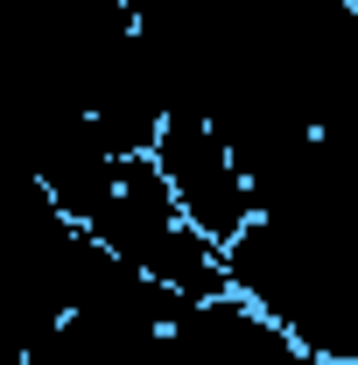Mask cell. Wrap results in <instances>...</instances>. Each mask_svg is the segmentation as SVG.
I'll use <instances>...</instances> for the list:
<instances>
[{"label": "cell", "instance_id": "6da1fadb", "mask_svg": "<svg viewBox=\"0 0 358 365\" xmlns=\"http://www.w3.org/2000/svg\"><path fill=\"white\" fill-rule=\"evenodd\" d=\"M225 288L323 365H358V211H253L225 239Z\"/></svg>", "mask_w": 358, "mask_h": 365}, {"label": "cell", "instance_id": "7a4b0ae2", "mask_svg": "<svg viewBox=\"0 0 358 365\" xmlns=\"http://www.w3.org/2000/svg\"><path fill=\"white\" fill-rule=\"evenodd\" d=\"M49 197H56V211L71 225H85L113 260L140 267L148 281L176 288L190 302L232 295L225 288V246H211L183 218V204H176V190L162 182L155 155H91L71 176L49 182Z\"/></svg>", "mask_w": 358, "mask_h": 365}, {"label": "cell", "instance_id": "3957f363", "mask_svg": "<svg viewBox=\"0 0 358 365\" xmlns=\"http://www.w3.org/2000/svg\"><path fill=\"white\" fill-rule=\"evenodd\" d=\"M190 295L148 281L140 267L113 260L106 246L91 253L85 281L71 288L63 317L21 351V365H155L169 323Z\"/></svg>", "mask_w": 358, "mask_h": 365}, {"label": "cell", "instance_id": "277c9868", "mask_svg": "<svg viewBox=\"0 0 358 365\" xmlns=\"http://www.w3.org/2000/svg\"><path fill=\"white\" fill-rule=\"evenodd\" d=\"M155 169H162V182L176 190L183 218L204 232L211 246H225L232 232L253 218V190H246V176H239V162L225 155V140L204 127V120H183V113H169L162 120V134H155Z\"/></svg>", "mask_w": 358, "mask_h": 365}, {"label": "cell", "instance_id": "5b68a950", "mask_svg": "<svg viewBox=\"0 0 358 365\" xmlns=\"http://www.w3.org/2000/svg\"><path fill=\"white\" fill-rule=\"evenodd\" d=\"M323 140H330V148L352 162V176H358V98L344 106V113H337V120H330V127H323Z\"/></svg>", "mask_w": 358, "mask_h": 365}]
</instances>
